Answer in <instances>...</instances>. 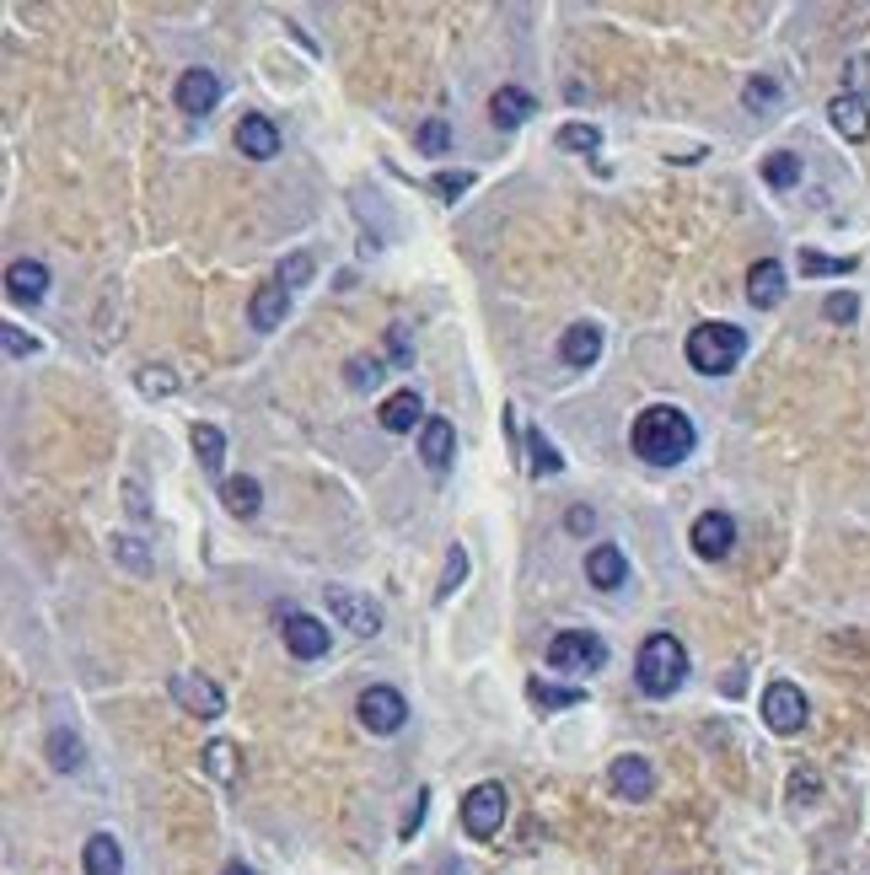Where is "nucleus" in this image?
I'll use <instances>...</instances> for the list:
<instances>
[{
  "mask_svg": "<svg viewBox=\"0 0 870 875\" xmlns=\"http://www.w3.org/2000/svg\"><path fill=\"white\" fill-rule=\"evenodd\" d=\"M629 441H634L640 462H651V467H677V462L694 452L699 430H694V419L683 414V409H672V403H651V409H640L634 430H629Z\"/></svg>",
  "mask_w": 870,
  "mask_h": 875,
  "instance_id": "nucleus-1",
  "label": "nucleus"
},
{
  "mask_svg": "<svg viewBox=\"0 0 870 875\" xmlns=\"http://www.w3.org/2000/svg\"><path fill=\"white\" fill-rule=\"evenodd\" d=\"M634 682L651 699H672L688 682V645L677 634H651L640 645V656H634Z\"/></svg>",
  "mask_w": 870,
  "mask_h": 875,
  "instance_id": "nucleus-2",
  "label": "nucleus"
},
{
  "mask_svg": "<svg viewBox=\"0 0 870 875\" xmlns=\"http://www.w3.org/2000/svg\"><path fill=\"white\" fill-rule=\"evenodd\" d=\"M683 355H688V366L699 376H726L742 366L747 334L737 323H699V328L688 334V344H683Z\"/></svg>",
  "mask_w": 870,
  "mask_h": 875,
  "instance_id": "nucleus-3",
  "label": "nucleus"
},
{
  "mask_svg": "<svg viewBox=\"0 0 870 875\" xmlns=\"http://www.w3.org/2000/svg\"><path fill=\"white\" fill-rule=\"evenodd\" d=\"M548 667L554 671H602L608 667V639L591 628H565L548 639Z\"/></svg>",
  "mask_w": 870,
  "mask_h": 875,
  "instance_id": "nucleus-4",
  "label": "nucleus"
},
{
  "mask_svg": "<svg viewBox=\"0 0 870 875\" xmlns=\"http://www.w3.org/2000/svg\"><path fill=\"white\" fill-rule=\"evenodd\" d=\"M355 714H361V725H366L372 736H398V731L409 725V699H404L398 688L376 682V688H366V693L355 699Z\"/></svg>",
  "mask_w": 870,
  "mask_h": 875,
  "instance_id": "nucleus-5",
  "label": "nucleus"
},
{
  "mask_svg": "<svg viewBox=\"0 0 870 875\" xmlns=\"http://www.w3.org/2000/svg\"><path fill=\"white\" fill-rule=\"evenodd\" d=\"M500 822H505V785L484 779V785H473V790L462 795V828H468V838H495Z\"/></svg>",
  "mask_w": 870,
  "mask_h": 875,
  "instance_id": "nucleus-6",
  "label": "nucleus"
},
{
  "mask_svg": "<svg viewBox=\"0 0 870 875\" xmlns=\"http://www.w3.org/2000/svg\"><path fill=\"white\" fill-rule=\"evenodd\" d=\"M758 709H763V725H769L774 736H795V731L806 725V693H801L795 682H785V677L763 688V704Z\"/></svg>",
  "mask_w": 870,
  "mask_h": 875,
  "instance_id": "nucleus-7",
  "label": "nucleus"
},
{
  "mask_svg": "<svg viewBox=\"0 0 870 875\" xmlns=\"http://www.w3.org/2000/svg\"><path fill=\"white\" fill-rule=\"evenodd\" d=\"M323 596H329V613L344 628H355V634H376V628H382V607H376L372 596H361V591H350V585H329Z\"/></svg>",
  "mask_w": 870,
  "mask_h": 875,
  "instance_id": "nucleus-8",
  "label": "nucleus"
},
{
  "mask_svg": "<svg viewBox=\"0 0 870 875\" xmlns=\"http://www.w3.org/2000/svg\"><path fill=\"white\" fill-rule=\"evenodd\" d=\"M178 108L189 114V119H205V114H215V102H221V76L215 71H205V65H194V71H183L178 76Z\"/></svg>",
  "mask_w": 870,
  "mask_h": 875,
  "instance_id": "nucleus-9",
  "label": "nucleus"
},
{
  "mask_svg": "<svg viewBox=\"0 0 870 875\" xmlns=\"http://www.w3.org/2000/svg\"><path fill=\"white\" fill-rule=\"evenodd\" d=\"M280 634H286V650L296 661L329 656V624H318L312 613H286V618H280Z\"/></svg>",
  "mask_w": 870,
  "mask_h": 875,
  "instance_id": "nucleus-10",
  "label": "nucleus"
},
{
  "mask_svg": "<svg viewBox=\"0 0 870 875\" xmlns=\"http://www.w3.org/2000/svg\"><path fill=\"white\" fill-rule=\"evenodd\" d=\"M731 548H737V521H731L726 510H705V516L694 521V553L709 559V564H720Z\"/></svg>",
  "mask_w": 870,
  "mask_h": 875,
  "instance_id": "nucleus-11",
  "label": "nucleus"
},
{
  "mask_svg": "<svg viewBox=\"0 0 870 875\" xmlns=\"http://www.w3.org/2000/svg\"><path fill=\"white\" fill-rule=\"evenodd\" d=\"M172 699L189 709V714H200V720H215V714L226 709L221 688H215L210 677H200V671H178V677H172Z\"/></svg>",
  "mask_w": 870,
  "mask_h": 875,
  "instance_id": "nucleus-12",
  "label": "nucleus"
},
{
  "mask_svg": "<svg viewBox=\"0 0 870 875\" xmlns=\"http://www.w3.org/2000/svg\"><path fill=\"white\" fill-rule=\"evenodd\" d=\"M608 785H613V795H623V800H651L656 774H651V763H645L640 752H623L619 763L608 768Z\"/></svg>",
  "mask_w": 870,
  "mask_h": 875,
  "instance_id": "nucleus-13",
  "label": "nucleus"
},
{
  "mask_svg": "<svg viewBox=\"0 0 870 875\" xmlns=\"http://www.w3.org/2000/svg\"><path fill=\"white\" fill-rule=\"evenodd\" d=\"M290 312V285L286 280H264L258 291H253L248 301V323L258 328V334H269V328H280Z\"/></svg>",
  "mask_w": 870,
  "mask_h": 875,
  "instance_id": "nucleus-14",
  "label": "nucleus"
},
{
  "mask_svg": "<svg viewBox=\"0 0 870 875\" xmlns=\"http://www.w3.org/2000/svg\"><path fill=\"white\" fill-rule=\"evenodd\" d=\"M6 295H11L17 306H39L43 295H49V269H43L39 258H17V263L6 269Z\"/></svg>",
  "mask_w": 870,
  "mask_h": 875,
  "instance_id": "nucleus-15",
  "label": "nucleus"
},
{
  "mask_svg": "<svg viewBox=\"0 0 870 875\" xmlns=\"http://www.w3.org/2000/svg\"><path fill=\"white\" fill-rule=\"evenodd\" d=\"M559 360L576 366V371L597 366L602 360V323H570L565 338H559Z\"/></svg>",
  "mask_w": 870,
  "mask_h": 875,
  "instance_id": "nucleus-16",
  "label": "nucleus"
},
{
  "mask_svg": "<svg viewBox=\"0 0 870 875\" xmlns=\"http://www.w3.org/2000/svg\"><path fill=\"white\" fill-rule=\"evenodd\" d=\"M586 581L597 585V591H619L629 581V559H623L619 542H597L591 553H586Z\"/></svg>",
  "mask_w": 870,
  "mask_h": 875,
  "instance_id": "nucleus-17",
  "label": "nucleus"
},
{
  "mask_svg": "<svg viewBox=\"0 0 870 875\" xmlns=\"http://www.w3.org/2000/svg\"><path fill=\"white\" fill-rule=\"evenodd\" d=\"M237 151L243 156H253V162H269L275 151H280V129H275V119H264V114H243V125H237Z\"/></svg>",
  "mask_w": 870,
  "mask_h": 875,
  "instance_id": "nucleus-18",
  "label": "nucleus"
},
{
  "mask_svg": "<svg viewBox=\"0 0 870 875\" xmlns=\"http://www.w3.org/2000/svg\"><path fill=\"white\" fill-rule=\"evenodd\" d=\"M747 301H752L758 312H769V306L785 301V263H780V258L752 263V274H747Z\"/></svg>",
  "mask_w": 870,
  "mask_h": 875,
  "instance_id": "nucleus-19",
  "label": "nucleus"
},
{
  "mask_svg": "<svg viewBox=\"0 0 870 875\" xmlns=\"http://www.w3.org/2000/svg\"><path fill=\"white\" fill-rule=\"evenodd\" d=\"M828 119H833V129H838L844 140H855V145L870 134V108H866L860 91H838V97L828 102Z\"/></svg>",
  "mask_w": 870,
  "mask_h": 875,
  "instance_id": "nucleus-20",
  "label": "nucleus"
},
{
  "mask_svg": "<svg viewBox=\"0 0 870 875\" xmlns=\"http://www.w3.org/2000/svg\"><path fill=\"white\" fill-rule=\"evenodd\" d=\"M419 457L430 473H447L457 457V430L452 419H425V435H419Z\"/></svg>",
  "mask_w": 870,
  "mask_h": 875,
  "instance_id": "nucleus-21",
  "label": "nucleus"
},
{
  "mask_svg": "<svg viewBox=\"0 0 870 875\" xmlns=\"http://www.w3.org/2000/svg\"><path fill=\"white\" fill-rule=\"evenodd\" d=\"M533 114H538V97L522 91V86H500L495 97H490V119H495L500 129H522Z\"/></svg>",
  "mask_w": 870,
  "mask_h": 875,
  "instance_id": "nucleus-22",
  "label": "nucleus"
},
{
  "mask_svg": "<svg viewBox=\"0 0 870 875\" xmlns=\"http://www.w3.org/2000/svg\"><path fill=\"white\" fill-rule=\"evenodd\" d=\"M82 871L86 875H119V871H125V849L114 843V833H92V838H86Z\"/></svg>",
  "mask_w": 870,
  "mask_h": 875,
  "instance_id": "nucleus-23",
  "label": "nucleus"
},
{
  "mask_svg": "<svg viewBox=\"0 0 870 875\" xmlns=\"http://www.w3.org/2000/svg\"><path fill=\"white\" fill-rule=\"evenodd\" d=\"M221 505L237 516V521H248L258 516V505H264V489H258V478H226L221 484Z\"/></svg>",
  "mask_w": 870,
  "mask_h": 875,
  "instance_id": "nucleus-24",
  "label": "nucleus"
},
{
  "mask_svg": "<svg viewBox=\"0 0 870 875\" xmlns=\"http://www.w3.org/2000/svg\"><path fill=\"white\" fill-rule=\"evenodd\" d=\"M419 414H425V403H419V392H393L387 403H382V430H393V435H404V430H415Z\"/></svg>",
  "mask_w": 870,
  "mask_h": 875,
  "instance_id": "nucleus-25",
  "label": "nucleus"
},
{
  "mask_svg": "<svg viewBox=\"0 0 870 875\" xmlns=\"http://www.w3.org/2000/svg\"><path fill=\"white\" fill-rule=\"evenodd\" d=\"M194 452H200V467L221 478V467H226V435L215 424H194Z\"/></svg>",
  "mask_w": 870,
  "mask_h": 875,
  "instance_id": "nucleus-26",
  "label": "nucleus"
},
{
  "mask_svg": "<svg viewBox=\"0 0 870 875\" xmlns=\"http://www.w3.org/2000/svg\"><path fill=\"white\" fill-rule=\"evenodd\" d=\"M763 183H769V188H795V183H801V151H774V156L763 162Z\"/></svg>",
  "mask_w": 870,
  "mask_h": 875,
  "instance_id": "nucleus-27",
  "label": "nucleus"
},
{
  "mask_svg": "<svg viewBox=\"0 0 870 875\" xmlns=\"http://www.w3.org/2000/svg\"><path fill=\"white\" fill-rule=\"evenodd\" d=\"M527 452H533V457H527V467H533V478H554V473L565 467V457L554 452V441H548L543 430H533V435H527Z\"/></svg>",
  "mask_w": 870,
  "mask_h": 875,
  "instance_id": "nucleus-28",
  "label": "nucleus"
},
{
  "mask_svg": "<svg viewBox=\"0 0 870 875\" xmlns=\"http://www.w3.org/2000/svg\"><path fill=\"white\" fill-rule=\"evenodd\" d=\"M49 763L60 768V774H76L86 757H82V742L71 736V731H49Z\"/></svg>",
  "mask_w": 870,
  "mask_h": 875,
  "instance_id": "nucleus-29",
  "label": "nucleus"
},
{
  "mask_svg": "<svg viewBox=\"0 0 870 875\" xmlns=\"http://www.w3.org/2000/svg\"><path fill=\"white\" fill-rule=\"evenodd\" d=\"M780 97H785V91H780L774 76H752V82L742 86V102L752 108V114H774V108H780Z\"/></svg>",
  "mask_w": 870,
  "mask_h": 875,
  "instance_id": "nucleus-30",
  "label": "nucleus"
},
{
  "mask_svg": "<svg viewBox=\"0 0 870 875\" xmlns=\"http://www.w3.org/2000/svg\"><path fill=\"white\" fill-rule=\"evenodd\" d=\"M382 376H387V366H382L376 355H355V360L344 366V381H350L355 392H376V387H382Z\"/></svg>",
  "mask_w": 870,
  "mask_h": 875,
  "instance_id": "nucleus-31",
  "label": "nucleus"
},
{
  "mask_svg": "<svg viewBox=\"0 0 870 875\" xmlns=\"http://www.w3.org/2000/svg\"><path fill=\"white\" fill-rule=\"evenodd\" d=\"M527 693H533V704H538V709H576L580 699H586L580 688H554V682H543V677L527 682Z\"/></svg>",
  "mask_w": 870,
  "mask_h": 875,
  "instance_id": "nucleus-32",
  "label": "nucleus"
},
{
  "mask_svg": "<svg viewBox=\"0 0 870 875\" xmlns=\"http://www.w3.org/2000/svg\"><path fill=\"white\" fill-rule=\"evenodd\" d=\"M554 145H559V151H576V156H586V151H597V145H602V129L597 125H565L559 129V134H554Z\"/></svg>",
  "mask_w": 870,
  "mask_h": 875,
  "instance_id": "nucleus-33",
  "label": "nucleus"
},
{
  "mask_svg": "<svg viewBox=\"0 0 870 875\" xmlns=\"http://www.w3.org/2000/svg\"><path fill=\"white\" fill-rule=\"evenodd\" d=\"M462 581H468V553L452 542V548H447V575H441V585H436V602H452Z\"/></svg>",
  "mask_w": 870,
  "mask_h": 875,
  "instance_id": "nucleus-34",
  "label": "nucleus"
},
{
  "mask_svg": "<svg viewBox=\"0 0 870 875\" xmlns=\"http://www.w3.org/2000/svg\"><path fill=\"white\" fill-rule=\"evenodd\" d=\"M205 768L221 779V785H232V779H237V747H232V742H210V747H205Z\"/></svg>",
  "mask_w": 870,
  "mask_h": 875,
  "instance_id": "nucleus-35",
  "label": "nucleus"
},
{
  "mask_svg": "<svg viewBox=\"0 0 870 875\" xmlns=\"http://www.w3.org/2000/svg\"><path fill=\"white\" fill-rule=\"evenodd\" d=\"M415 145L425 151V156H447V151H452V129L441 125V119H425L419 134H415Z\"/></svg>",
  "mask_w": 870,
  "mask_h": 875,
  "instance_id": "nucleus-36",
  "label": "nucleus"
},
{
  "mask_svg": "<svg viewBox=\"0 0 870 875\" xmlns=\"http://www.w3.org/2000/svg\"><path fill=\"white\" fill-rule=\"evenodd\" d=\"M801 274H855V258H828V252H801Z\"/></svg>",
  "mask_w": 870,
  "mask_h": 875,
  "instance_id": "nucleus-37",
  "label": "nucleus"
},
{
  "mask_svg": "<svg viewBox=\"0 0 870 875\" xmlns=\"http://www.w3.org/2000/svg\"><path fill=\"white\" fill-rule=\"evenodd\" d=\"M823 317L838 323V328H844V323H855V317H860V295H855V291H833L828 301H823Z\"/></svg>",
  "mask_w": 870,
  "mask_h": 875,
  "instance_id": "nucleus-38",
  "label": "nucleus"
},
{
  "mask_svg": "<svg viewBox=\"0 0 870 875\" xmlns=\"http://www.w3.org/2000/svg\"><path fill=\"white\" fill-rule=\"evenodd\" d=\"M468 188H473V172H436V177H430V194L447 199V205H452L457 194H468Z\"/></svg>",
  "mask_w": 870,
  "mask_h": 875,
  "instance_id": "nucleus-39",
  "label": "nucleus"
},
{
  "mask_svg": "<svg viewBox=\"0 0 870 875\" xmlns=\"http://www.w3.org/2000/svg\"><path fill=\"white\" fill-rule=\"evenodd\" d=\"M135 387H140L146 398H167V392H178V376L162 371V366H146V371L135 376Z\"/></svg>",
  "mask_w": 870,
  "mask_h": 875,
  "instance_id": "nucleus-40",
  "label": "nucleus"
},
{
  "mask_svg": "<svg viewBox=\"0 0 870 875\" xmlns=\"http://www.w3.org/2000/svg\"><path fill=\"white\" fill-rule=\"evenodd\" d=\"M312 274H318V263H312V252H290L286 263H280V280H286L290 291H296V285H307Z\"/></svg>",
  "mask_w": 870,
  "mask_h": 875,
  "instance_id": "nucleus-41",
  "label": "nucleus"
},
{
  "mask_svg": "<svg viewBox=\"0 0 870 875\" xmlns=\"http://www.w3.org/2000/svg\"><path fill=\"white\" fill-rule=\"evenodd\" d=\"M387 355H393V366H415V338H409L404 323L387 328Z\"/></svg>",
  "mask_w": 870,
  "mask_h": 875,
  "instance_id": "nucleus-42",
  "label": "nucleus"
},
{
  "mask_svg": "<svg viewBox=\"0 0 870 875\" xmlns=\"http://www.w3.org/2000/svg\"><path fill=\"white\" fill-rule=\"evenodd\" d=\"M114 559L129 564V570H146V564H151V553H146V542L140 538H114Z\"/></svg>",
  "mask_w": 870,
  "mask_h": 875,
  "instance_id": "nucleus-43",
  "label": "nucleus"
},
{
  "mask_svg": "<svg viewBox=\"0 0 870 875\" xmlns=\"http://www.w3.org/2000/svg\"><path fill=\"white\" fill-rule=\"evenodd\" d=\"M0 344H6V355H11V360H22V355H39V338H28L22 328H11V323L0 328Z\"/></svg>",
  "mask_w": 870,
  "mask_h": 875,
  "instance_id": "nucleus-44",
  "label": "nucleus"
},
{
  "mask_svg": "<svg viewBox=\"0 0 870 875\" xmlns=\"http://www.w3.org/2000/svg\"><path fill=\"white\" fill-rule=\"evenodd\" d=\"M817 790H823V779H817L812 768H795V774H790V795H795L801 806H812V800H817Z\"/></svg>",
  "mask_w": 870,
  "mask_h": 875,
  "instance_id": "nucleus-45",
  "label": "nucleus"
},
{
  "mask_svg": "<svg viewBox=\"0 0 870 875\" xmlns=\"http://www.w3.org/2000/svg\"><path fill=\"white\" fill-rule=\"evenodd\" d=\"M565 527H570V532H591V527H597V516H591V510H570V516H565Z\"/></svg>",
  "mask_w": 870,
  "mask_h": 875,
  "instance_id": "nucleus-46",
  "label": "nucleus"
},
{
  "mask_svg": "<svg viewBox=\"0 0 870 875\" xmlns=\"http://www.w3.org/2000/svg\"><path fill=\"white\" fill-rule=\"evenodd\" d=\"M849 86H870V60L860 54V60H849Z\"/></svg>",
  "mask_w": 870,
  "mask_h": 875,
  "instance_id": "nucleus-47",
  "label": "nucleus"
},
{
  "mask_svg": "<svg viewBox=\"0 0 870 875\" xmlns=\"http://www.w3.org/2000/svg\"><path fill=\"white\" fill-rule=\"evenodd\" d=\"M125 500H129V510H135V516H146V510H151V505H146V495H140V484H125Z\"/></svg>",
  "mask_w": 870,
  "mask_h": 875,
  "instance_id": "nucleus-48",
  "label": "nucleus"
},
{
  "mask_svg": "<svg viewBox=\"0 0 870 875\" xmlns=\"http://www.w3.org/2000/svg\"><path fill=\"white\" fill-rule=\"evenodd\" d=\"M419 817H425V790L415 795V811H409V822H404V833L415 838V828H419Z\"/></svg>",
  "mask_w": 870,
  "mask_h": 875,
  "instance_id": "nucleus-49",
  "label": "nucleus"
},
{
  "mask_svg": "<svg viewBox=\"0 0 870 875\" xmlns=\"http://www.w3.org/2000/svg\"><path fill=\"white\" fill-rule=\"evenodd\" d=\"M441 875H468V871L462 865H441Z\"/></svg>",
  "mask_w": 870,
  "mask_h": 875,
  "instance_id": "nucleus-50",
  "label": "nucleus"
},
{
  "mask_svg": "<svg viewBox=\"0 0 870 875\" xmlns=\"http://www.w3.org/2000/svg\"><path fill=\"white\" fill-rule=\"evenodd\" d=\"M221 875H248V871H243V865H226V871H221Z\"/></svg>",
  "mask_w": 870,
  "mask_h": 875,
  "instance_id": "nucleus-51",
  "label": "nucleus"
}]
</instances>
